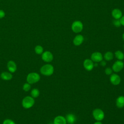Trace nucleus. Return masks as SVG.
I'll use <instances>...</instances> for the list:
<instances>
[{
	"label": "nucleus",
	"mask_w": 124,
	"mask_h": 124,
	"mask_svg": "<svg viewBox=\"0 0 124 124\" xmlns=\"http://www.w3.org/2000/svg\"><path fill=\"white\" fill-rule=\"evenodd\" d=\"M34 50L36 54H42L43 52L44 49H43V47L41 46L37 45L35 46V47L34 48Z\"/></svg>",
	"instance_id": "nucleus-21"
},
{
	"label": "nucleus",
	"mask_w": 124,
	"mask_h": 124,
	"mask_svg": "<svg viewBox=\"0 0 124 124\" xmlns=\"http://www.w3.org/2000/svg\"><path fill=\"white\" fill-rule=\"evenodd\" d=\"M65 119L67 123L69 124H74L76 121V117L74 114L72 113L68 114L66 115Z\"/></svg>",
	"instance_id": "nucleus-15"
},
{
	"label": "nucleus",
	"mask_w": 124,
	"mask_h": 124,
	"mask_svg": "<svg viewBox=\"0 0 124 124\" xmlns=\"http://www.w3.org/2000/svg\"><path fill=\"white\" fill-rule=\"evenodd\" d=\"M100 65L102 66H105L106 65V62L104 60H102L100 62Z\"/></svg>",
	"instance_id": "nucleus-28"
},
{
	"label": "nucleus",
	"mask_w": 124,
	"mask_h": 124,
	"mask_svg": "<svg viewBox=\"0 0 124 124\" xmlns=\"http://www.w3.org/2000/svg\"><path fill=\"white\" fill-rule=\"evenodd\" d=\"M4 16H5L4 12L2 10H0V18H2Z\"/></svg>",
	"instance_id": "nucleus-26"
},
{
	"label": "nucleus",
	"mask_w": 124,
	"mask_h": 124,
	"mask_svg": "<svg viewBox=\"0 0 124 124\" xmlns=\"http://www.w3.org/2000/svg\"><path fill=\"white\" fill-rule=\"evenodd\" d=\"M40 72L44 76H50L54 72V67L50 64H45L40 68Z\"/></svg>",
	"instance_id": "nucleus-1"
},
{
	"label": "nucleus",
	"mask_w": 124,
	"mask_h": 124,
	"mask_svg": "<svg viewBox=\"0 0 124 124\" xmlns=\"http://www.w3.org/2000/svg\"><path fill=\"white\" fill-rule=\"evenodd\" d=\"M103 55L102 53L100 52H93L91 56V59L93 62H100L103 60Z\"/></svg>",
	"instance_id": "nucleus-8"
},
{
	"label": "nucleus",
	"mask_w": 124,
	"mask_h": 124,
	"mask_svg": "<svg viewBox=\"0 0 124 124\" xmlns=\"http://www.w3.org/2000/svg\"><path fill=\"white\" fill-rule=\"evenodd\" d=\"M111 16L115 19H120L123 16L122 11L118 8H114L111 11Z\"/></svg>",
	"instance_id": "nucleus-12"
},
{
	"label": "nucleus",
	"mask_w": 124,
	"mask_h": 124,
	"mask_svg": "<svg viewBox=\"0 0 124 124\" xmlns=\"http://www.w3.org/2000/svg\"><path fill=\"white\" fill-rule=\"evenodd\" d=\"M93 124H102V122H101V121H97L96 122H95Z\"/></svg>",
	"instance_id": "nucleus-29"
},
{
	"label": "nucleus",
	"mask_w": 124,
	"mask_h": 124,
	"mask_svg": "<svg viewBox=\"0 0 124 124\" xmlns=\"http://www.w3.org/2000/svg\"><path fill=\"white\" fill-rule=\"evenodd\" d=\"M113 57H114V54L111 51L106 52L104 55V58L105 60L107 61H111L113 59Z\"/></svg>",
	"instance_id": "nucleus-18"
},
{
	"label": "nucleus",
	"mask_w": 124,
	"mask_h": 124,
	"mask_svg": "<svg viewBox=\"0 0 124 124\" xmlns=\"http://www.w3.org/2000/svg\"><path fill=\"white\" fill-rule=\"evenodd\" d=\"M31 84L29 83H25L23 86V89L25 92H28L31 89Z\"/></svg>",
	"instance_id": "nucleus-23"
},
{
	"label": "nucleus",
	"mask_w": 124,
	"mask_h": 124,
	"mask_svg": "<svg viewBox=\"0 0 124 124\" xmlns=\"http://www.w3.org/2000/svg\"><path fill=\"white\" fill-rule=\"evenodd\" d=\"M113 25L116 28H119L122 25L120 21V19H114L112 21Z\"/></svg>",
	"instance_id": "nucleus-22"
},
{
	"label": "nucleus",
	"mask_w": 124,
	"mask_h": 124,
	"mask_svg": "<svg viewBox=\"0 0 124 124\" xmlns=\"http://www.w3.org/2000/svg\"><path fill=\"white\" fill-rule=\"evenodd\" d=\"M83 29V24L79 20L74 21L71 25V30L74 33H78L82 31Z\"/></svg>",
	"instance_id": "nucleus-2"
},
{
	"label": "nucleus",
	"mask_w": 124,
	"mask_h": 124,
	"mask_svg": "<svg viewBox=\"0 0 124 124\" xmlns=\"http://www.w3.org/2000/svg\"><path fill=\"white\" fill-rule=\"evenodd\" d=\"M66 123L67 122L65 118L61 115L56 116L53 121L54 124H66Z\"/></svg>",
	"instance_id": "nucleus-13"
},
{
	"label": "nucleus",
	"mask_w": 124,
	"mask_h": 124,
	"mask_svg": "<svg viewBox=\"0 0 124 124\" xmlns=\"http://www.w3.org/2000/svg\"><path fill=\"white\" fill-rule=\"evenodd\" d=\"M42 59L45 62H51L53 59V55L52 53L49 51L43 52L42 54Z\"/></svg>",
	"instance_id": "nucleus-7"
},
{
	"label": "nucleus",
	"mask_w": 124,
	"mask_h": 124,
	"mask_svg": "<svg viewBox=\"0 0 124 124\" xmlns=\"http://www.w3.org/2000/svg\"><path fill=\"white\" fill-rule=\"evenodd\" d=\"M122 39L124 41V32H123V33L122 34Z\"/></svg>",
	"instance_id": "nucleus-30"
},
{
	"label": "nucleus",
	"mask_w": 124,
	"mask_h": 124,
	"mask_svg": "<svg viewBox=\"0 0 124 124\" xmlns=\"http://www.w3.org/2000/svg\"><path fill=\"white\" fill-rule=\"evenodd\" d=\"M7 68L11 73H14L16 70V63L13 61H10L7 63Z\"/></svg>",
	"instance_id": "nucleus-14"
},
{
	"label": "nucleus",
	"mask_w": 124,
	"mask_h": 124,
	"mask_svg": "<svg viewBox=\"0 0 124 124\" xmlns=\"http://www.w3.org/2000/svg\"><path fill=\"white\" fill-rule=\"evenodd\" d=\"M2 124H16L11 119H6L5 120Z\"/></svg>",
	"instance_id": "nucleus-25"
},
{
	"label": "nucleus",
	"mask_w": 124,
	"mask_h": 124,
	"mask_svg": "<svg viewBox=\"0 0 124 124\" xmlns=\"http://www.w3.org/2000/svg\"><path fill=\"white\" fill-rule=\"evenodd\" d=\"M120 21L121 25L124 26V15L123 16L121 17V18L120 19Z\"/></svg>",
	"instance_id": "nucleus-27"
},
{
	"label": "nucleus",
	"mask_w": 124,
	"mask_h": 124,
	"mask_svg": "<svg viewBox=\"0 0 124 124\" xmlns=\"http://www.w3.org/2000/svg\"><path fill=\"white\" fill-rule=\"evenodd\" d=\"M124 67V63L122 61L117 60L112 65V69L116 73L120 72Z\"/></svg>",
	"instance_id": "nucleus-6"
},
{
	"label": "nucleus",
	"mask_w": 124,
	"mask_h": 124,
	"mask_svg": "<svg viewBox=\"0 0 124 124\" xmlns=\"http://www.w3.org/2000/svg\"></svg>",
	"instance_id": "nucleus-31"
},
{
	"label": "nucleus",
	"mask_w": 124,
	"mask_h": 124,
	"mask_svg": "<svg viewBox=\"0 0 124 124\" xmlns=\"http://www.w3.org/2000/svg\"><path fill=\"white\" fill-rule=\"evenodd\" d=\"M116 106L119 108H123L124 107V96H120L116 100Z\"/></svg>",
	"instance_id": "nucleus-16"
},
{
	"label": "nucleus",
	"mask_w": 124,
	"mask_h": 124,
	"mask_svg": "<svg viewBox=\"0 0 124 124\" xmlns=\"http://www.w3.org/2000/svg\"><path fill=\"white\" fill-rule=\"evenodd\" d=\"M40 79V75L35 72H32L30 73L27 77V81L30 84H32L37 82L39 81Z\"/></svg>",
	"instance_id": "nucleus-3"
},
{
	"label": "nucleus",
	"mask_w": 124,
	"mask_h": 124,
	"mask_svg": "<svg viewBox=\"0 0 124 124\" xmlns=\"http://www.w3.org/2000/svg\"><path fill=\"white\" fill-rule=\"evenodd\" d=\"M112 69L110 67H107L105 70V73L107 75H110L112 74Z\"/></svg>",
	"instance_id": "nucleus-24"
},
{
	"label": "nucleus",
	"mask_w": 124,
	"mask_h": 124,
	"mask_svg": "<svg viewBox=\"0 0 124 124\" xmlns=\"http://www.w3.org/2000/svg\"><path fill=\"white\" fill-rule=\"evenodd\" d=\"M1 78L4 80H10L12 78V75L7 72H3L0 75Z\"/></svg>",
	"instance_id": "nucleus-17"
},
{
	"label": "nucleus",
	"mask_w": 124,
	"mask_h": 124,
	"mask_svg": "<svg viewBox=\"0 0 124 124\" xmlns=\"http://www.w3.org/2000/svg\"><path fill=\"white\" fill-rule=\"evenodd\" d=\"M84 37L81 34H77L75 36V37L73 39V43L74 45L76 46H79L81 45L83 41H84Z\"/></svg>",
	"instance_id": "nucleus-10"
},
{
	"label": "nucleus",
	"mask_w": 124,
	"mask_h": 124,
	"mask_svg": "<svg viewBox=\"0 0 124 124\" xmlns=\"http://www.w3.org/2000/svg\"><path fill=\"white\" fill-rule=\"evenodd\" d=\"M93 115L95 120L98 121L103 120L105 117L104 111L100 108H95L93 111Z\"/></svg>",
	"instance_id": "nucleus-5"
},
{
	"label": "nucleus",
	"mask_w": 124,
	"mask_h": 124,
	"mask_svg": "<svg viewBox=\"0 0 124 124\" xmlns=\"http://www.w3.org/2000/svg\"><path fill=\"white\" fill-rule=\"evenodd\" d=\"M83 66L87 71H91L94 67V63L91 59H86L83 62Z\"/></svg>",
	"instance_id": "nucleus-9"
},
{
	"label": "nucleus",
	"mask_w": 124,
	"mask_h": 124,
	"mask_svg": "<svg viewBox=\"0 0 124 124\" xmlns=\"http://www.w3.org/2000/svg\"><path fill=\"white\" fill-rule=\"evenodd\" d=\"M109 79L110 82L114 85H119L121 82V78L116 74H113L111 75Z\"/></svg>",
	"instance_id": "nucleus-11"
},
{
	"label": "nucleus",
	"mask_w": 124,
	"mask_h": 124,
	"mask_svg": "<svg viewBox=\"0 0 124 124\" xmlns=\"http://www.w3.org/2000/svg\"><path fill=\"white\" fill-rule=\"evenodd\" d=\"M39 94H40V92H39V90L37 89H36V88L32 89L31 92V96L33 98L37 97L39 95Z\"/></svg>",
	"instance_id": "nucleus-20"
},
{
	"label": "nucleus",
	"mask_w": 124,
	"mask_h": 124,
	"mask_svg": "<svg viewBox=\"0 0 124 124\" xmlns=\"http://www.w3.org/2000/svg\"><path fill=\"white\" fill-rule=\"evenodd\" d=\"M34 103L35 101L33 97L30 96H27L22 100V105L25 108H29L33 106Z\"/></svg>",
	"instance_id": "nucleus-4"
},
{
	"label": "nucleus",
	"mask_w": 124,
	"mask_h": 124,
	"mask_svg": "<svg viewBox=\"0 0 124 124\" xmlns=\"http://www.w3.org/2000/svg\"><path fill=\"white\" fill-rule=\"evenodd\" d=\"M115 57L118 60L122 61L124 59V53L121 50H117L115 51L114 53Z\"/></svg>",
	"instance_id": "nucleus-19"
}]
</instances>
